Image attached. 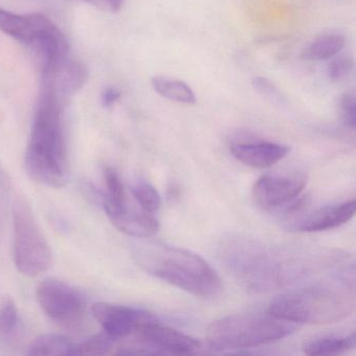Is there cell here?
Wrapping results in <instances>:
<instances>
[{"label": "cell", "instance_id": "12", "mask_svg": "<svg viewBox=\"0 0 356 356\" xmlns=\"http://www.w3.org/2000/svg\"><path fill=\"white\" fill-rule=\"evenodd\" d=\"M230 152L237 161L245 165L266 168L281 161L287 155L289 149L279 143L256 140L233 143Z\"/></svg>", "mask_w": 356, "mask_h": 356}, {"label": "cell", "instance_id": "24", "mask_svg": "<svg viewBox=\"0 0 356 356\" xmlns=\"http://www.w3.org/2000/svg\"><path fill=\"white\" fill-rule=\"evenodd\" d=\"M339 120L347 128L355 130L356 95L355 91H347L339 97L337 107Z\"/></svg>", "mask_w": 356, "mask_h": 356}, {"label": "cell", "instance_id": "9", "mask_svg": "<svg viewBox=\"0 0 356 356\" xmlns=\"http://www.w3.org/2000/svg\"><path fill=\"white\" fill-rule=\"evenodd\" d=\"M306 183L304 176L266 175L256 181L252 189V197L261 209H276L299 197Z\"/></svg>", "mask_w": 356, "mask_h": 356}, {"label": "cell", "instance_id": "10", "mask_svg": "<svg viewBox=\"0 0 356 356\" xmlns=\"http://www.w3.org/2000/svg\"><path fill=\"white\" fill-rule=\"evenodd\" d=\"M92 314L104 332L115 341L134 334L143 323L155 316L145 310L105 302L95 303Z\"/></svg>", "mask_w": 356, "mask_h": 356}, {"label": "cell", "instance_id": "1", "mask_svg": "<svg viewBox=\"0 0 356 356\" xmlns=\"http://www.w3.org/2000/svg\"><path fill=\"white\" fill-rule=\"evenodd\" d=\"M220 255L237 282L253 293L282 289L308 274L312 266L307 256L247 237H232L225 241Z\"/></svg>", "mask_w": 356, "mask_h": 356}, {"label": "cell", "instance_id": "7", "mask_svg": "<svg viewBox=\"0 0 356 356\" xmlns=\"http://www.w3.org/2000/svg\"><path fill=\"white\" fill-rule=\"evenodd\" d=\"M137 345L126 347L124 355L132 354H189L201 349V341L181 331L162 325L156 316L145 321L134 332Z\"/></svg>", "mask_w": 356, "mask_h": 356}, {"label": "cell", "instance_id": "26", "mask_svg": "<svg viewBox=\"0 0 356 356\" xmlns=\"http://www.w3.org/2000/svg\"><path fill=\"white\" fill-rule=\"evenodd\" d=\"M9 209V182L3 170L0 168V237L5 232Z\"/></svg>", "mask_w": 356, "mask_h": 356}, {"label": "cell", "instance_id": "14", "mask_svg": "<svg viewBox=\"0 0 356 356\" xmlns=\"http://www.w3.org/2000/svg\"><path fill=\"white\" fill-rule=\"evenodd\" d=\"M53 26V22L41 14L18 15L0 9V31L26 44Z\"/></svg>", "mask_w": 356, "mask_h": 356}, {"label": "cell", "instance_id": "29", "mask_svg": "<svg viewBox=\"0 0 356 356\" xmlns=\"http://www.w3.org/2000/svg\"><path fill=\"white\" fill-rule=\"evenodd\" d=\"M81 1H87V3H102L103 1L102 0H81Z\"/></svg>", "mask_w": 356, "mask_h": 356}, {"label": "cell", "instance_id": "17", "mask_svg": "<svg viewBox=\"0 0 356 356\" xmlns=\"http://www.w3.org/2000/svg\"><path fill=\"white\" fill-rule=\"evenodd\" d=\"M346 45L345 37L339 34H326L314 39L302 51L304 61L321 62L339 55Z\"/></svg>", "mask_w": 356, "mask_h": 356}, {"label": "cell", "instance_id": "2", "mask_svg": "<svg viewBox=\"0 0 356 356\" xmlns=\"http://www.w3.org/2000/svg\"><path fill=\"white\" fill-rule=\"evenodd\" d=\"M24 163L31 178L41 184L61 188L67 183L70 168L61 99L47 87L43 86L37 104Z\"/></svg>", "mask_w": 356, "mask_h": 356}, {"label": "cell", "instance_id": "13", "mask_svg": "<svg viewBox=\"0 0 356 356\" xmlns=\"http://www.w3.org/2000/svg\"><path fill=\"white\" fill-rule=\"evenodd\" d=\"M355 209V200L320 208L301 220L296 226V230L310 233L339 228L353 218Z\"/></svg>", "mask_w": 356, "mask_h": 356}, {"label": "cell", "instance_id": "21", "mask_svg": "<svg viewBox=\"0 0 356 356\" xmlns=\"http://www.w3.org/2000/svg\"><path fill=\"white\" fill-rule=\"evenodd\" d=\"M116 343L105 332L97 334L76 345V355H107L113 353Z\"/></svg>", "mask_w": 356, "mask_h": 356}, {"label": "cell", "instance_id": "28", "mask_svg": "<svg viewBox=\"0 0 356 356\" xmlns=\"http://www.w3.org/2000/svg\"><path fill=\"white\" fill-rule=\"evenodd\" d=\"M112 12H118L124 7V0H102Z\"/></svg>", "mask_w": 356, "mask_h": 356}, {"label": "cell", "instance_id": "18", "mask_svg": "<svg viewBox=\"0 0 356 356\" xmlns=\"http://www.w3.org/2000/svg\"><path fill=\"white\" fill-rule=\"evenodd\" d=\"M76 345L64 335L43 334L33 341L28 355H76Z\"/></svg>", "mask_w": 356, "mask_h": 356}, {"label": "cell", "instance_id": "11", "mask_svg": "<svg viewBox=\"0 0 356 356\" xmlns=\"http://www.w3.org/2000/svg\"><path fill=\"white\" fill-rule=\"evenodd\" d=\"M103 208L110 222L124 234L137 238H149L159 230V222L153 214L137 211L124 205L103 203Z\"/></svg>", "mask_w": 356, "mask_h": 356}, {"label": "cell", "instance_id": "20", "mask_svg": "<svg viewBox=\"0 0 356 356\" xmlns=\"http://www.w3.org/2000/svg\"><path fill=\"white\" fill-rule=\"evenodd\" d=\"M132 193L143 211L153 214L159 210L161 197L153 185L145 181H139L133 185Z\"/></svg>", "mask_w": 356, "mask_h": 356}, {"label": "cell", "instance_id": "15", "mask_svg": "<svg viewBox=\"0 0 356 356\" xmlns=\"http://www.w3.org/2000/svg\"><path fill=\"white\" fill-rule=\"evenodd\" d=\"M356 345L355 332L349 335H326L316 337L304 343L303 351L307 355H333L354 349Z\"/></svg>", "mask_w": 356, "mask_h": 356}, {"label": "cell", "instance_id": "27", "mask_svg": "<svg viewBox=\"0 0 356 356\" xmlns=\"http://www.w3.org/2000/svg\"><path fill=\"white\" fill-rule=\"evenodd\" d=\"M120 97H122V93L118 89L109 87L102 95V104H103L104 107H112L114 104L120 101Z\"/></svg>", "mask_w": 356, "mask_h": 356}, {"label": "cell", "instance_id": "4", "mask_svg": "<svg viewBox=\"0 0 356 356\" xmlns=\"http://www.w3.org/2000/svg\"><path fill=\"white\" fill-rule=\"evenodd\" d=\"M354 283L316 284L293 289L270 302L268 312L293 324L341 322L355 312Z\"/></svg>", "mask_w": 356, "mask_h": 356}, {"label": "cell", "instance_id": "23", "mask_svg": "<svg viewBox=\"0 0 356 356\" xmlns=\"http://www.w3.org/2000/svg\"><path fill=\"white\" fill-rule=\"evenodd\" d=\"M330 60L327 67V76L330 82L341 83L351 76L354 70V60L351 56H335Z\"/></svg>", "mask_w": 356, "mask_h": 356}, {"label": "cell", "instance_id": "22", "mask_svg": "<svg viewBox=\"0 0 356 356\" xmlns=\"http://www.w3.org/2000/svg\"><path fill=\"white\" fill-rule=\"evenodd\" d=\"M105 180L107 193H102L101 203H109L116 206L126 204V193H124V184H122L118 172L113 168H106Z\"/></svg>", "mask_w": 356, "mask_h": 356}, {"label": "cell", "instance_id": "5", "mask_svg": "<svg viewBox=\"0 0 356 356\" xmlns=\"http://www.w3.org/2000/svg\"><path fill=\"white\" fill-rule=\"evenodd\" d=\"M297 324L272 314H234L213 321L206 329L216 350L249 349L280 341L297 330Z\"/></svg>", "mask_w": 356, "mask_h": 356}, {"label": "cell", "instance_id": "16", "mask_svg": "<svg viewBox=\"0 0 356 356\" xmlns=\"http://www.w3.org/2000/svg\"><path fill=\"white\" fill-rule=\"evenodd\" d=\"M154 90L168 101L184 105H195L197 97L195 91L184 81L168 76H155L151 80Z\"/></svg>", "mask_w": 356, "mask_h": 356}, {"label": "cell", "instance_id": "25", "mask_svg": "<svg viewBox=\"0 0 356 356\" xmlns=\"http://www.w3.org/2000/svg\"><path fill=\"white\" fill-rule=\"evenodd\" d=\"M252 86L260 95L277 103H282L285 95L281 92L280 89L272 81L264 76H256L252 81Z\"/></svg>", "mask_w": 356, "mask_h": 356}, {"label": "cell", "instance_id": "3", "mask_svg": "<svg viewBox=\"0 0 356 356\" xmlns=\"http://www.w3.org/2000/svg\"><path fill=\"white\" fill-rule=\"evenodd\" d=\"M135 260L147 274L165 281L191 295L213 299L222 291V280L201 256L155 241L135 245Z\"/></svg>", "mask_w": 356, "mask_h": 356}, {"label": "cell", "instance_id": "8", "mask_svg": "<svg viewBox=\"0 0 356 356\" xmlns=\"http://www.w3.org/2000/svg\"><path fill=\"white\" fill-rule=\"evenodd\" d=\"M37 300L45 314L64 326H76L86 312L84 296L58 279L47 278L37 287Z\"/></svg>", "mask_w": 356, "mask_h": 356}, {"label": "cell", "instance_id": "6", "mask_svg": "<svg viewBox=\"0 0 356 356\" xmlns=\"http://www.w3.org/2000/svg\"><path fill=\"white\" fill-rule=\"evenodd\" d=\"M12 213L16 268L26 276H38L51 266V247L26 200L17 197Z\"/></svg>", "mask_w": 356, "mask_h": 356}, {"label": "cell", "instance_id": "19", "mask_svg": "<svg viewBox=\"0 0 356 356\" xmlns=\"http://www.w3.org/2000/svg\"><path fill=\"white\" fill-rule=\"evenodd\" d=\"M19 312L11 297H6L0 303V346L8 345L17 334Z\"/></svg>", "mask_w": 356, "mask_h": 356}]
</instances>
